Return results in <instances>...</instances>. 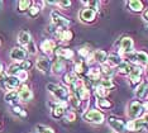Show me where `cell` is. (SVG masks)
I'll use <instances>...</instances> for the list:
<instances>
[{
    "label": "cell",
    "instance_id": "d6a6232c",
    "mask_svg": "<svg viewBox=\"0 0 148 133\" xmlns=\"http://www.w3.org/2000/svg\"><path fill=\"white\" fill-rule=\"evenodd\" d=\"M99 85L100 86H103L104 89H106V90H109V89H112L114 86V84H113V81L110 80V79H100L99 80Z\"/></svg>",
    "mask_w": 148,
    "mask_h": 133
},
{
    "label": "cell",
    "instance_id": "7402d4cb",
    "mask_svg": "<svg viewBox=\"0 0 148 133\" xmlns=\"http://www.w3.org/2000/svg\"><path fill=\"white\" fill-rule=\"evenodd\" d=\"M92 57H94V61L100 62V63H104L108 61V54L105 51H103V50H96L95 52L92 53Z\"/></svg>",
    "mask_w": 148,
    "mask_h": 133
},
{
    "label": "cell",
    "instance_id": "44dd1931",
    "mask_svg": "<svg viewBox=\"0 0 148 133\" xmlns=\"http://www.w3.org/2000/svg\"><path fill=\"white\" fill-rule=\"evenodd\" d=\"M57 37H58L61 41H65V42H69V41L72 39L73 33L70 29H58L57 30Z\"/></svg>",
    "mask_w": 148,
    "mask_h": 133
},
{
    "label": "cell",
    "instance_id": "ac0fdd59",
    "mask_svg": "<svg viewBox=\"0 0 148 133\" xmlns=\"http://www.w3.org/2000/svg\"><path fill=\"white\" fill-rule=\"evenodd\" d=\"M56 54L60 57V59H65V60H72L73 59V51L70 50V48H57L56 51Z\"/></svg>",
    "mask_w": 148,
    "mask_h": 133
},
{
    "label": "cell",
    "instance_id": "4316f807",
    "mask_svg": "<svg viewBox=\"0 0 148 133\" xmlns=\"http://www.w3.org/2000/svg\"><path fill=\"white\" fill-rule=\"evenodd\" d=\"M73 70H75V74L76 75H82L86 72V63L84 61H77L75 62V66H73Z\"/></svg>",
    "mask_w": 148,
    "mask_h": 133
},
{
    "label": "cell",
    "instance_id": "2e32d148",
    "mask_svg": "<svg viewBox=\"0 0 148 133\" xmlns=\"http://www.w3.org/2000/svg\"><path fill=\"white\" fill-rule=\"evenodd\" d=\"M144 127H146V122L143 119H134V121H130L127 124V128L129 131H140Z\"/></svg>",
    "mask_w": 148,
    "mask_h": 133
},
{
    "label": "cell",
    "instance_id": "cb8c5ba5",
    "mask_svg": "<svg viewBox=\"0 0 148 133\" xmlns=\"http://www.w3.org/2000/svg\"><path fill=\"white\" fill-rule=\"evenodd\" d=\"M108 65L110 67H115V66H120L122 65V59H120L119 54L112 53L108 56Z\"/></svg>",
    "mask_w": 148,
    "mask_h": 133
},
{
    "label": "cell",
    "instance_id": "d4e9b609",
    "mask_svg": "<svg viewBox=\"0 0 148 133\" xmlns=\"http://www.w3.org/2000/svg\"><path fill=\"white\" fill-rule=\"evenodd\" d=\"M136 95L138 98H146L148 95V84H140L136 90Z\"/></svg>",
    "mask_w": 148,
    "mask_h": 133
},
{
    "label": "cell",
    "instance_id": "60d3db41",
    "mask_svg": "<svg viewBox=\"0 0 148 133\" xmlns=\"http://www.w3.org/2000/svg\"><path fill=\"white\" fill-rule=\"evenodd\" d=\"M79 54L81 57H84V59H89V56L91 53H90V50H87V48H80L79 50Z\"/></svg>",
    "mask_w": 148,
    "mask_h": 133
},
{
    "label": "cell",
    "instance_id": "603a6c76",
    "mask_svg": "<svg viewBox=\"0 0 148 133\" xmlns=\"http://www.w3.org/2000/svg\"><path fill=\"white\" fill-rule=\"evenodd\" d=\"M63 70H65V62H63L62 60H57L55 62L52 63V69L51 71L55 75H60L63 72Z\"/></svg>",
    "mask_w": 148,
    "mask_h": 133
},
{
    "label": "cell",
    "instance_id": "4dcf8cb0",
    "mask_svg": "<svg viewBox=\"0 0 148 133\" xmlns=\"http://www.w3.org/2000/svg\"><path fill=\"white\" fill-rule=\"evenodd\" d=\"M130 71H132V66H129V63H125V62H122V65L119 66V69H118V72L120 75H129Z\"/></svg>",
    "mask_w": 148,
    "mask_h": 133
},
{
    "label": "cell",
    "instance_id": "7c38bea8",
    "mask_svg": "<svg viewBox=\"0 0 148 133\" xmlns=\"http://www.w3.org/2000/svg\"><path fill=\"white\" fill-rule=\"evenodd\" d=\"M66 108H67V101H61V103L56 104L52 109V115L55 118H61V117H65L66 114Z\"/></svg>",
    "mask_w": 148,
    "mask_h": 133
},
{
    "label": "cell",
    "instance_id": "9a60e30c",
    "mask_svg": "<svg viewBox=\"0 0 148 133\" xmlns=\"http://www.w3.org/2000/svg\"><path fill=\"white\" fill-rule=\"evenodd\" d=\"M41 50L47 54H51L53 51H56V43L52 39H45L41 43Z\"/></svg>",
    "mask_w": 148,
    "mask_h": 133
},
{
    "label": "cell",
    "instance_id": "7a4b0ae2",
    "mask_svg": "<svg viewBox=\"0 0 148 133\" xmlns=\"http://www.w3.org/2000/svg\"><path fill=\"white\" fill-rule=\"evenodd\" d=\"M51 20H52V24L55 25L57 29H67L71 25V22H70L66 17L60 14L57 10H52L51 12Z\"/></svg>",
    "mask_w": 148,
    "mask_h": 133
},
{
    "label": "cell",
    "instance_id": "bcb514c9",
    "mask_svg": "<svg viewBox=\"0 0 148 133\" xmlns=\"http://www.w3.org/2000/svg\"><path fill=\"white\" fill-rule=\"evenodd\" d=\"M3 4H4V3H3V1H0V10H1V8H3Z\"/></svg>",
    "mask_w": 148,
    "mask_h": 133
},
{
    "label": "cell",
    "instance_id": "8d00e7d4",
    "mask_svg": "<svg viewBox=\"0 0 148 133\" xmlns=\"http://www.w3.org/2000/svg\"><path fill=\"white\" fill-rule=\"evenodd\" d=\"M39 10H41V9H39L38 6H31L29 10H28V14H29L31 18H36V17L39 14Z\"/></svg>",
    "mask_w": 148,
    "mask_h": 133
},
{
    "label": "cell",
    "instance_id": "74e56055",
    "mask_svg": "<svg viewBox=\"0 0 148 133\" xmlns=\"http://www.w3.org/2000/svg\"><path fill=\"white\" fill-rule=\"evenodd\" d=\"M53 4H56V5L61 6V8H63V9H66V8H70V6H71V1H70V0H62V1H55Z\"/></svg>",
    "mask_w": 148,
    "mask_h": 133
},
{
    "label": "cell",
    "instance_id": "7bdbcfd3",
    "mask_svg": "<svg viewBox=\"0 0 148 133\" xmlns=\"http://www.w3.org/2000/svg\"><path fill=\"white\" fill-rule=\"evenodd\" d=\"M101 70H103V72L106 74V75H110V74L113 72V71H112V67H110L109 65H108V66H106V65H103V66H101Z\"/></svg>",
    "mask_w": 148,
    "mask_h": 133
},
{
    "label": "cell",
    "instance_id": "1f68e13d",
    "mask_svg": "<svg viewBox=\"0 0 148 133\" xmlns=\"http://www.w3.org/2000/svg\"><path fill=\"white\" fill-rule=\"evenodd\" d=\"M95 94L97 95L99 99H105V96L109 94V90H106V89H104L103 86L97 85V86L95 88Z\"/></svg>",
    "mask_w": 148,
    "mask_h": 133
},
{
    "label": "cell",
    "instance_id": "52a82bcc",
    "mask_svg": "<svg viewBox=\"0 0 148 133\" xmlns=\"http://www.w3.org/2000/svg\"><path fill=\"white\" fill-rule=\"evenodd\" d=\"M9 56H10V59L13 61H15L16 63H19V62H23V61H25L27 51L23 48V47H14V48L10 51Z\"/></svg>",
    "mask_w": 148,
    "mask_h": 133
},
{
    "label": "cell",
    "instance_id": "f6af8a7d",
    "mask_svg": "<svg viewBox=\"0 0 148 133\" xmlns=\"http://www.w3.org/2000/svg\"><path fill=\"white\" fill-rule=\"evenodd\" d=\"M143 18H144V19H146V20H148V10H147V12H146V13H144Z\"/></svg>",
    "mask_w": 148,
    "mask_h": 133
},
{
    "label": "cell",
    "instance_id": "6da1fadb",
    "mask_svg": "<svg viewBox=\"0 0 148 133\" xmlns=\"http://www.w3.org/2000/svg\"><path fill=\"white\" fill-rule=\"evenodd\" d=\"M47 90L55 96L57 100L60 101H67L70 99V93L66 90L61 85H56V84H47Z\"/></svg>",
    "mask_w": 148,
    "mask_h": 133
},
{
    "label": "cell",
    "instance_id": "f546056e",
    "mask_svg": "<svg viewBox=\"0 0 148 133\" xmlns=\"http://www.w3.org/2000/svg\"><path fill=\"white\" fill-rule=\"evenodd\" d=\"M100 74H101V71H100L99 69H90L89 71V80L91 81H97L100 80Z\"/></svg>",
    "mask_w": 148,
    "mask_h": 133
},
{
    "label": "cell",
    "instance_id": "e575fe53",
    "mask_svg": "<svg viewBox=\"0 0 148 133\" xmlns=\"http://www.w3.org/2000/svg\"><path fill=\"white\" fill-rule=\"evenodd\" d=\"M96 104L99 105L100 108H104V109H108L112 107V103H110L109 100H106V99H97Z\"/></svg>",
    "mask_w": 148,
    "mask_h": 133
},
{
    "label": "cell",
    "instance_id": "ba28073f",
    "mask_svg": "<svg viewBox=\"0 0 148 133\" xmlns=\"http://www.w3.org/2000/svg\"><path fill=\"white\" fill-rule=\"evenodd\" d=\"M143 104H140L139 101H133V103L129 104V108H128V115L130 118H138L143 113Z\"/></svg>",
    "mask_w": 148,
    "mask_h": 133
},
{
    "label": "cell",
    "instance_id": "d6986e66",
    "mask_svg": "<svg viewBox=\"0 0 148 133\" xmlns=\"http://www.w3.org/2000/svg\"><path fill=\"white\" fill-rule=\"evenodd\" d=\"M140 76H142V69L138 66H134L132 67V71L129 74V77H130V81L132 84H138L140 81Z\"/></svg>",
    "mask_w": 148,
    "mask_h": 133
},
{
    "label": "cell",
    "instance_id": "8fae6325",
    "mask_svg": "<svg viewBox=\"0 0 148 133\" xmlns=\"http://www.w3.org/2000/svg\"><path fill=\"white\" fill-rule=\"evenodd\" d=\"M21 83L22 81L19 80L16 76H10V75H8V76L4 77V89L15 90V89L21 85Z\"/></svg>",
    "mask_w": 148,
    "mask_h": 133
},
{
    "label": "cell",
    "instance_id": "9c48e42d",
    "mask_svg": "<svg viewBox=\"0 0 148 133\" xmlns=\"http://www.w3.org/2000/svg\"><path fill=\"white\" fill-rule=\"evenodd\" d=\"M127 57L130 61L140 65H147L148 63V54L146 52H134V53H128Z\"/></svg>",
    "mask_w": 148,
    "mask_h": 133
},
{
    "label": "cell",
    "instance_id": "484cf974",
    "mask_svg": "<svg viewBox=\"0 0 148 133\" xmlns=\"http://www.w3.org/2000/svg\"><path fill=\"white\" fill-rule=\"evenodd\" d=\"M5 101L6 103H13V101H15V100H18L19 96H18V90H9L8 93L5 94Z\"/></svg>",
    "mask_w": 148,
    "mask_h": 133
},
{
    "label": "cell",
    "instance_id": "d590c367",
    "mask_svg": "<svg viewBox=\"0 0 148 133\" xmlns=\"http://www.w3.org/2000/svg\"><path fill=\"white\" fill-rule=\"evenodd\" d=\"M13 113L16 114V115H21V117H27V113L24 112V109L18 107V105H15V107H13Z\"/></svg>",
    "mask_w": 148,
    "mask_h": 133
},
{
    "label": "cell",
    "instance_id": "8992f818",
    "mask_svg": "<svg viewBox=\"0 0 148 133\" xmlns=\"http://www.w3.org/2000/svg\"><path fill=\"white\" fill-rule=\"evenodd\" d=\"M18 96H19V100L23 101V103H28L33 99V93L31 90V88L28 85L23 84L21 88L18 89Z\"/></svg>",
    "mask_w": 148,
    "mask_h": 133
},
{
    "label": "cell",
    "instance_id": "4fadbf2b",
    "mask_svg": "<svg viewBox=\"0 0 148 133\" xmlns=\"http://www.w3.org/2000/svg\"><path fill=\"white\" fill-rule=\"evenodd\" d=\"M108 123L112 127L115 132H123L125 129V124L122 119H118V118H114V117H110L108 119Z\"/></svg>",
    "mask_w": 148,
    "mask_h": 133
},
{
    "label": "cell",
    "instance_id": "ab89813d",
    "mask_svg": "<svg viewBox=\"0 0 148 133\" xmlns=\"http://www.w3.org/2000/svg\"><path fill=\"white\" fill-rule=\"evenodd\" d=\"M27 50H28V52L31 53V54H36V53H37V46L34 44V42H33V41L28 44V46H27Z\"/></svg>",
    "mask_w": 148,
    "mask_h": 133
},
{
    "label": "cell",
    "instance_id": "f35d334b",
    "mask_svg": "<svg viewBox=\"0 0 148 133\" xmlns=\"http://www.w3.org/2000/svg\"><path fill=\"white\" fill-rule=\"evenodd\" d=\"M65 118H66L67 122H75L76 121V114L73 113L72 110H69V112H66Z\"/></svg>",
    "mask_w": 148,
    "mask_h": 133
},
{
    "label": "cell",
    "instance_id": "681fc988",
    "mask_svg": "<svg viewBox=\"0 0 148 133\" xmlns=\"http://www.w3.org/2000/svg\"><path fill=\"white\" fill-rule=\"evenodd\" d=\"M0 67H1V63H0Z\"/></svg>",
    "mask_w": 148,
    "mask_h": 133
},
{
    "label": "cell",
    "instance_id": "5b68a950",
    "mask_svg": "<svg viewBox=\"0 0 148 133\" xmlns=\"http://www.w3.org/2000/svg\"><path fill=\"white\" fill-rule=\"evenodd\" d=\"M36 67L38 71H41L42 74H49L52 69V62L49 59H47L45 56L38 57L36 61Z\"/></svg>",
    "mask_w": 148,
    "mask_h": 133
},
{
    "label": "cell",
    "instance_id": "f1b7e54d",
    "mask_svg": "<svg viewBox=\"0 0 148 133\" xmlns=\"http://www.w3.org/2000/svg\"><path fill=\"white\" fill-rule=\"evenodd\" d=\"M18 12L21 13H24L25 10H29V8L32 6V1H29V0H21V1H18Z\"/></svg>",
    "mask_w": 148,
    "mask_h": 133
},
{
    "label": "cell",
    "instance_id": "836d02e7",
    "mask_svg": "<svg viewBox=\"0 0 148 133\" xmlns=\"http://www.w3.org/2000/svg\"><path fill=\"white\" fill-rule=\"evenodd\" d=\"M36 129L38 133H55V131L48 127V125H43V124H37L36 125Z\"/></svg>",
    "mask_w": 148,
    "mask_h": 133
},
{
    "label": "cell",
    "instance_id": "c3c4849f",
    "mask_svg": "<svg viewBox=\"0 0 148 133\" xmlns=\"http://www.w3.org/2000/svg\"><path fill=\"white\" fill-rule=\"evenodd\" d=\"M0 46H1V41H0Z\"/></svg>",
    "mask_w": 148,
    "mask_h": 133
},
{
    "label": "cell",
    "instance_id": "5bb4252c",
    "mask_svg": "<svg viewBox=\"0 0 148 133\" xmlns=\"http://www.w3.org/2000/svg\"><path fill=\"white\" fill-rule=\"evenodd\" d=\"M133 39L129 38V37H124L122 39V42H120V51H122L123 53H132L133 51Z\"/></svg>",
    "mask_w": 148,
    "mask_h": 133
},
{
    "label": "cell",
    "instance_id": "b9f144b4",
    "mask_svg": "<svg viewBox=\"0 0 148 133\" xmlns=\"http://www.w3.org/2000/svg\"><path fill=\"white\" fill-rule=\"evenodd\" d=\"M16 77H18L21 81H25L28 79V71H21V72L16 75Z\"/></svg>",
    "mask_w": 148,
    "mask_h": 133
},
{
    "label": "cell",
    "instance_id": "ffe728a7",
    "mask_svg": "<svg viewBox=\"0 0 148 133\" xmlns=\"http://www.w3.org/2000/svg\"><path fill=\"white\" fill-rule=\"evenodd\" d=\"M18 42L22 44V46H28L29 43L32 42V36L29 32H25V30H22L18 34Z\"/></svg>",
    "mask_w": 148,
    "mask_h": 133
},
{
    "label": "cell",
    "instance_id": "83f0119b",
    "mask_svg": "<svg viewBox=\"0 0 148 133\" xmlns=\"http://www.w3.org/2000/svg\"><path fill=\"white\" fill-rule=\"evenodd\" d=\"M128 5H129L130 10H133V12H142L143 9V3L139 1V0H132V1L128 3Z\"/></svg>",
    "mask_w": 148,
    "mask_h": 133
},
{
    "label": "cell",
    "instance_id": "f907efd6",
    "mask_svg": "<svg viewBox=\"0 0 148 133\" xmlns=\"http://www.w3.org/2000/svg\"><path fill=\"white\" fill-rule=\"evenodd\" d=\"M0 125H1V124H0Z\"/></svg>",
    "mask_w": 148,
    "mask_h": 133
},
{
    "label": "cell",
    "instance_id": "277c9868",
    "mask_svg": "<svg viewBox=\"0 0 148 133\" xmlns=\"http://www.w3.org/2000/svg\"><path fill=\"white\" fill-rule=\"evenodd\" d=\"M32 67V62L31 61H28V60H25V61H23V62H19V63H13L9 66V69H8V74L10 75V76H16L21 71H28L29 69Z\"/></svg>",
    "mask_w": 148,
    "mask_h": 133
},
{
    "label": "cell",
    "instance_id": "ee69618b",
    "mask_svg": "<svg viewBox=\"0 0 148 133\" xmlns=\"http://www.w3.org/2000/svg\"><path fill=\"white\" fill-rule=\"evenodd\" d=\"M143 121H144V122H146V123H148V113H147L146 115H144V118H143Z\"/></svg>",
    "mask_w": 148,
    "mask_h": 133
},
{
    "label": "cell",
    "instance_id": "e0dca14e",
    "mask_svg": "<svg viewBox=\"0 0 148 133\" xmlns=\"http://www.w3.org/2000/svg\"><path fill=\"white\" fill-rule=\"evenodd\" d=\"M63 80H65V83L67 85H70V86H71V89H73L77 84L80 83L79 77H77V75L75 72H67L65 75V77H63Z\"/></svg>",
    "mask_w": 148,
    "mask_h": 133
},
{
    "label": "cell",
    "instance_id": "30bf717a",
    "mask_svg": "<svg viewBox=\"0 0 148 133\" xmlns=\"http://www.w3.org/2000/svg\"><path fill=\"white\" fill-rule=\"evenodd\" d=\"M95 18H96V12L91 8H85L80 13V19L84 23H92L95 20Z\"/></svg>",
    "mask_w": 148,
    "mask_h": 133
},
{
    "label": "cell",
    "instance_id": "3957f363",
    "mask_svg": "<svg viewBox=\"0 0 148 133\" xmlns=\"http://www.w3.org/2000/svg\"><path fill=\"white\" fill-rule=\"evenodd\" d=\"M84 118H85L86 122L89 123H92V124H101L104 122V114L99 110H95V109H89L85 114H84Z\"/></svg>",
    "mask_w": 148,
    "mask_h": 133
},
{
    "label": "cell",
    "instance_id": "7dc6e473",
    "mask_svg": "<svg viewBox=\"0 0 148 133\" xmlns=\"http://www.w3.org/2000/svg\"><path fill=\"white\" fill-rule=\"evenodd\" d=\"M147 71H148V63H147Z\"/></svg>",
    "mask_w": 148,
    "mask_h": 133
}]
</instances>
